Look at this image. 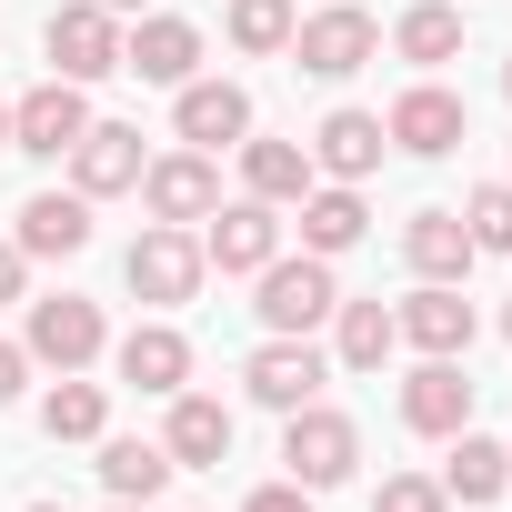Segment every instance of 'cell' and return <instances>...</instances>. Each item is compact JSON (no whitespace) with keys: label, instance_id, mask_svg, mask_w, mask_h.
Masks as SVG:
<instances>
[{"label":"cell","instance_id":"obj_1","mask_svg":"<svg viewBox=\"0 0 512 512\" xmlns=\"http://www.w3.org/2000/svg\"><path fill=\"white\" fill-rule=\"evenodd\" d=\"M352 472H362V422H352V412H332V402L282 412V482L332 492V482H352Z\"/></svg>","mask_w":512,"mask_h":512},{"label":"cell","instance_id":"obj_2","mask_svg":"<svg viewBox=\"0 0 512 512\" xmlns=\"http://www.w3.org/2000/svg\"><path fill=\"white\" fill-rule=\"evenodd\" d=\"M251 282H262V302H251V312H262V332H322L332 302H342V282H332L322 251H272Z\"/></svg>","mask_w":512,"mask_h":512},{"label":"cell","instance_id":"obj_3","mask_svg":"<svg viewBox=\"0 0 512 512\" xmlns=\"http://www.w3.org/2000/svg\"><path fill=\"white\" fill-rule=\"evenodd\" d=\"M201 231H181V221H151L141 241H131V262H121V282L151 302V312H171V302H191L201 292Z\"/></svg>","mask_w":512,"mask_h":512},{"label":"cell","instance_id":"obj_4","mask_svg":"<svg viewBox=\"0 0 512 512\" xmlns=\"http://www.w3.org/2000/svg\"><path fill=\"white\" fill-rule=\"evenodd\" d=\"M41 51H51V81H111L121 71V21L101 11V0H61L51 11V31H41Z\"/></svg>","mask_w":512,"mask_h":512},{"label":"cell","instance_id":"obj_5","mask_svg":"<svg viewBox=\"0 0 512 512\" xmlns=\"http://www.w3.org/2000/svg\"><path fill=\"white\" fill-rule=\"evenodd\" d=\"M241 382H251V402H262V412H302V402H322L332 352H312V332H272L262 352L241 362Z\"/></svg>","mask_w":512,"mask_h":512},{"label":"cell","instance_id":"obj_6","mask_svg":"<svg viewBox=\"0 0 512 512\" xmlns=\"http://www.w3.org/2000/svg\"><path fill=\"white\" fill-rule=\"evenodd\" d=\"M372 51H382V21H372V11H352V0H332V11L292 21V61H302L312 81H352Z\"/></svg>","mask_w":512,"mask_h":512},{"label":"cell","instance_id":"obj_7","mask_svg":"<svg viewBox=\"0 0 512 512\" xmlns=\"http://www.w3.org/2000/svg\"><path fill=\"white\" fill-rule=\"evenodd\" d=\"M21 352H31V362H51V372H91V362L111 352V332H101V302H81V292H51V302H31V332H21Z\"/></svg>","mask_w":512,"mask_h":512},{"label":"cell","instance_id":"obj_8","mask_svg":"<svg viewBox=\"0 0 512 512\" xmlns=\"http://www.w3.org/2000/svg\"><path fill=\"white\" fill-rule=\"evenodd\" d=\"M91 131V101H81V81H41V91H21L11 101V151H31V161H71V141Z\"/></svg>","mask_w":512,"mask_h":512},{"label":"cell","instance_id":"obj_9","mask_svg":"<svg viewBox=\"0 0 512 512\" xmlns=\"http://www.w3.org/2000/svg\"><path fill=\"white\" fill-rule=\"evenodd\" d=\"M272 251H282V211H272V201H251V191L221 201V211L201 221V262H211V272H262Z\"/></svg>","mask_w":512,"mask_h":512},{"label":"cell","instance_id":"obj_10","mask_svg":"<svg viewBox=\"0 0 512 512\" xmlns=\"http://www.w3.org/2000/svg\"><path fill=\"white\" fill-rule=\"evenodd\" d=\"M121 71H141V81L181 91V81H201V31H191L181 11H141V21L121 31Z\"/></svg>","mask_w":512,"mask_h":512},{"label":"cell","instance_id":"obj_11","mask_svg":"<svg viewBox=\"0 0 512 512\" xmlns=\"http://www.w3.org/2000/svg\"><path fill=\"white\" fill-rule=\"evenodd\" d=\"M141 171H151V151H141V131H131V121H91V131L71 141V191H81V201L141 191Z\"/></svg>","mask_w":512,"mask_h":512},{"label":"cell","instance_id":"obj_12","mask_svg":"<svg viewBox=\"0 0 512 512\" xmlns=\"http://www.w3.org/2000/svg\"><path fill=\"white\" fill-rule=\"evenodd\" d=\"M392 151H412V161H442L462 131H472V111H462V91H442V81H412L402 101H392Z\"/></svg>","mask_w":512,"mask_h":512},{"label":"cell","instance_id":"obj_13","mask_svg":"<svg viewBox=\"0 0 512 512\" xmlns=\"http://www.w3.org/2000/svg\"><path fill=\"white\" fill-rule=\"evenodd\" d=\"M141 201H151V221H181V231L211 221V211H221V171H211V151L181 141L171 161H151V171H141Z\"/></svg>","mask_w":512,"mask_h":512},{"label":"cell","instance_id":"obj_14","mask_svg":"<svg viewBox=\"0 0 512 512\" xmlns=\"http://www.w3.org/2000/svg\"><path fill=\"white\" fill-rule=\"evenodd\" d=\"M392 322H402V342H412L422 362H462V352H472V332H482V322H472V302H462V282H422Z\"/></svg>","mask_w":512,"mask_h":512},{"label":"cell","instance_id":"obj_15","mask_svg":"<svg viewBox=\"0 0 512 512\" xmlns=\"http://www.w3.org/2000/svg\"><path fill=\"white\" fill-rule=\"evenodd\" d=\"M171 131H181L191 151H231V141H251V91H241V81H181Z\"/></svg>","mask_w":512,"mask_h":512},{"label":"cell","instance_id":"obj_16","mask_svg":"<svg viewBox=\"0 0 512 512\" xmlns=\"http://www.w3.org/2000/svg\"><path fill=\"white\" fill-rule=\"evenodd\" d=\"M111 372H121L131 392H151V402H171V392L191 382V342H181L171 322H131V332L111 342Z\"/></svg>","mask_w":512,"mask_h":512},{"label":"cell","instance_id":"obj_17","mask_svg":"<svg viewBox=\"0 0 512 512\" xmlns=\"http://www.w3.org/2000/svg\"><path fill=\"white\" fill-rule=\"evenodd\" d=\"M161 452H171V472H211V462H231V402H211V392H171V422H161Z\"/></svg>","mask_w":512,"mask_h":512},{"label":"cell","instance_id":"obj_18","mask_svg":"<svg viewBox=\"0 0 512 512\" xmlns=\"http://www.w3.org/2000/svg\"><path fill=\"white\" fill-rule=\"evenodd\" d=\"M11 241H21V262H71V251H91V201L81 191H31Z\"/></svg>","mask_w":512,"mask_h":512},{"label":"cell","instance_id":"obj_19","mask_svg":"<svg viewBox=\"0 0 512 512\" xmlns=\"http://www.w3.org/2000/svg\"><path fill=\"white\" fill-rule=\"evenodd\" d=\"M402 422H412L422 442H452V432L472 422V382H462V362H422V372H402Z\"/></svg>","mask_w":512,"mask_h":512},{"label":"cell","instance_id":"obj_20","mask_svg":"<svg viewBox=\"0 0 512 512\" xmlns=\"http://www.w3.org/2000/svg\"><path fill=\"white\" fill-rule=\"evenodd\" d=\"M382 151H392L382 111H332V121L312 131V171H332V181H372V171H382Z\"/></svg>","mask_w":512,"mask_h":512},{"label":"cell","instance_id":"obj_21","mask_svg":"<svg viewBox=\"0 0 512 512\" xmlns=\"http://www.w3.org/2000/svg\"><path fill=\"white\" fill-rule=\"evenodd\" d=\"M402 262H412L422 282H462V272H472V231H462V211H442V201L412 211V221H402Z\"/></svg>","mask_w":512,"mask_h":512},{"label":"cell","instance_id":"obj_22","mask_svg":"<svg viewBox=\"0 0 512 512\" xmlns=\"http://www.w3.org/2000/svg\"><path fill=\"white\" fill-rule=\"evenodd\" d=\"M392 352H402V322L382 302H332V362L342 372H382Z\"/></svg>","mask_w":512,"mask_h":512},{"label":"cell","instance_id":"obj_23","mask_svg":"<svg viewBox=\"0 0 512 512\" xmlns=\"http://www.w3.org/2000/svg\"><path fill=\"white\" fill-rule=\"evenodd\" d=\"M502 482H512V442H492V432H452V462H442V492L452 502H502Z\"/></svg>","mask_w":512,"mask_h":512},{"label":"cell","instance_id":"obj_24","mask_svg":"<svg viewBox=\"0 0 512 512\" xmlns=\"http://www.w3.org/2000/svg\"><path fill=\"white\" fill-rule=\"evenodd\" d=\"M241 191L251 201H302L312 191V141H241Z\"/></svg>","mask_w":512,"mask_h":512},{"label":"cell","instance_id":"obj_25","mask_svg":"<svg viewBox=\"0 0 512 512\" xmlns=\"http://www.w3.org/2000/svg\"><path fill=\"white\" fill-rule=\"evenodd\" d=\"M372 231V211H362V181H332V191H302V251H352Z\"/></svg>","mask_w":512,"mask_h":512},{"label":"cell","instance_id":"obj_26","mask_svg":"<svg viewBox=\"0 0 512 512\" xmlns=\"http://www.w3.org/2000/svg\"><path fill=\"white\" fill-rule=\"evenodd\" d=\"M392 51H402L412 71H442V61H462V11H452V0H412V11L392 21Z\"/></svg>","mask_w":512,"mask_h":512},{"label":"cell","instance_id":"obj_27","mask_svg":"<svg viewBox=\"0 0 512 512\" xmlns=\"http://www.w3.org/2000/svg\"><path fill=\"white\" fill-rule=\"evenodd\" d=\"M41 432H51V442H101V432H111V392L81 382V372H61V382L41 392Z\"/></svg>","mask_w":512,"mask_h":512},{"label":"cell","instance_id":"obj_28","mask_svg":"<svg viewBox=\"0 0 512 512\" xmlns=\"http://www.w3.org/2000/svg\"><path fill=\"white\" fill-rule=\"evenodd\" d=\"M161 482H171V452L161 442H111L101 432V492L111 502H161Z\"/></svg>","mask_w":512,"mask_h":512},{"label":"cell","instance_id":"obj_29","mask_svg":"<svg viewBox=\"0 0 512 512\" xmlns=\"http://www.w3.org/2000/svg\"><path fill=\"white\" fill-rule=\"evenodd\" d=\"M292 0H231V51H251V61H262V51H292Z\"/></svg>","mask_w":512,"mask_h":512},{"label":"cell","instance_id":"obj_30","mask_svg":"<svg viewBox=\"0 0 512 512\" xmlns=\"http://www.w3.org/2000/svg\"><path fill=\"white\" fill-rule=\"evenodd\" d=\"M462 231H472V251H512V181H482L462 201Z\"/></svg>","mask_w":512,"mask_h":512},{"label":"cell","instance_id":"obj_31","mask_svg":"<svg viewBox=\"0 0 512 512\" xmlns=\"http://www.w3.org/2000/svg\"><path fill=\"white\" fill-rule=\"evenodd\" d=\"M372 512H452V492H442V472H392L372 492Z\"/></svg>","mask_w":512,"mask_h":512},{"label":"cell","instance_id":"obj_32","mask_svg":"<svg viewBox=\"0 0 512 512\" xmlns=\"http://www.w3.org/2000/svg\"><path fill=\"white\" fill-rule=\"evenodd\" d=\"M241 512H312V492H302V482H262V492H251Z\"/></svg>","mask_w":512,"mask_h":512},{"label":"cell","instance_id":"obj_33","mask_svg":"<svg viewBox=\"0 0 512 512\" xmlns=\"http://www.w3.org/2000/svg\"><path fill=\"white\" fill-rule=\"evenodd\" d=\"M21 382H31V352H21V342H0V412L21 402Z\"/></svg>","mask_w":512,"mask_h":512},{"label":"cell","instance_id":"obj_34","mask_svg":"<svg viewBox=\"0 0 512 512\" xmlns=\"http://www.w3.org/2000/svg\"><path fill=\"white\" fill-rule=\"evenodd\" d=\"M21 272H31V262H21V241H0V302H21Z\"/></svg>","mask_w":512,"mask_h":512},{"label":"cell","instance_id":"obj_35","mask_svg":"<svg viewBox=\"0 0 512 512\" xmlns=\"http://www.w3.org/2000/svg\"><path fill=\"white\" fill-rule=\"evenodd\" d=\"M101 11H111V21H131V11H151V0H101Z\"/></svg>","mask_w":512,"mask_h":512},{"label":"cell","instance_id":"obj_36","mask_svg":"<svg viewBox=\"0 0 512 512\" xmlns=\"http://www.w3.org/2000/svg\"><path fill=\"white\" fill-rule=\"evenodd\" d=\"M0 151H11V101H0Z\"/></svg>","mask_w":512,"mask_h":512},{"label":"cell","instance_id":"obj_37","mask_svg":"<svg viewBox=\"0 0 512 512\" xmlns=\"http://www.w3.org/2000/svg\"><path fill=\"white\" fill-rule=\"evenodd\" d=\"M21 512H71V502H21Z\"/></svg>","mask_w":512,"mask_h":512},{"label":"cell","instance_id":"obj_38","mask_svg":"<svg viewBox=\"0 0 512 512\" xmlns=\"http://www.w3.org/2000/svg\"><path fill=\"white\" fill-rule=\"evenodd\" d=\"M111 512H151V502H111Z\"/></svg>","mask_w":512,"mask_h":512},{"label":"cell","instance_id":"obj_39","mask_svg":"<svg viewBox=\"0 0 512 512\" xmlns=\"http://www.w3.org/2000/svg\"><path fill=\"white\" fill-rule=\"evenodd\" d=\"M502 91H512V71H502Z\"/></svg>","mask_w":512,"mask_h":512},{"label":"cell","instance_id":"obj_40","mask_svg":"<svg viewBox=\"0 0 512 512\" xmlns=\"http://www.w3.org/2000/svg\"><path fill=\"white\" fill-rule=\"evenodd\" d=\"M502 332H512V312H502Z\"/></svg>","mask_w":512,"mask_h":512}]
</instances>
